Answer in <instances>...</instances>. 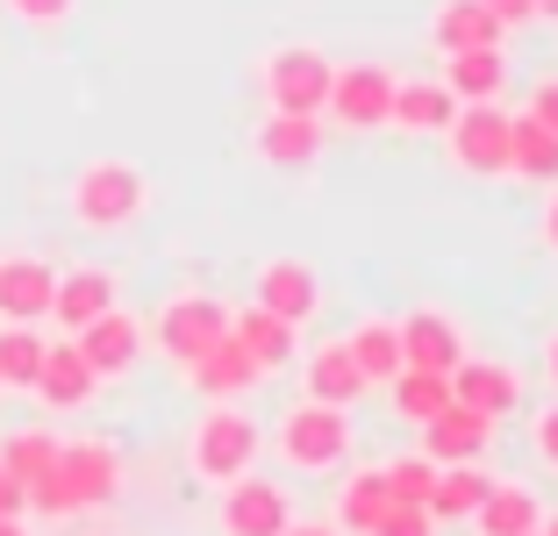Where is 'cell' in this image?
Returning <instances> with one entry per match:
<instances>
[{
	"label": "cell",
	"mask_w": 558,
	"mask_h": 536,
	"mask_svg": "<svg viewBox=\"0 0 558 536\" xmlns=\"http://www.w3.org/2000/svg\"><path fill=\"white\" fill-rule=\"evenodd\" d=\"M301 387H308V401H323V407H351V401L365 393V373L351 365V351H344V343H323V351L308 357Z\"/></svg>",
	"instance_id": "22"
},
{
	"label": "cell",
	"mask_w": 558,
	"mask_h": 536,
	"mask_svg": "<svg viewBox=\"0 0 558 536\" xmlns=\"http://www.w3.org/2000/svg\"><path fill=\"white\" fill-rule=\"evenodd\" d=\"M530 114H537L544 130H558V80H537V94H530Z\"/></svg>",
	"instance_id": "38"
},
{
	"label": "cell",
	"mask_w": 558,
	"mask_h": 536,
	"mask_svg": "<svg viewBox=\"0 0 558 536\" xmlns=\"http://www.w3.org/2000/svg\"><path fill=\"white\" fill-rule=\"evenodd\" d=\"M100 387V373L80 357V343H44V365H36V393L44 407H86Z\"/></svg>",
	"instance_id": "14"
},
{
	"label": "cell",
	"mask_w": 558,
	"mask_h": 536,
	"mask_svg": "<svg viewBox=\"0 0 558 536\" xmlns=\"http://www.w3.org/2000/svg\"><path fill=\"white\" fill-rule=\"evenodd\" d=\"M429 487H437V465H429V458H401V465H387V494H395V501L429 508Z\"/></svg>",
	"instance_id": "33"
},
{
	"label": "cell",
	"mask_w": 558,
	"mask_h": 536,
	"mask_svg": "<svg viewBox=\"0 0 558 536\" xmlns=\"http://www.w3.org/2000/svg\"><path fill=\"white\" fill-rule=\"evenodd\" d=\"M22 508H29V487H22L15 472L0 465V522H15V515H22Z\"/></svg>",
	"instance_id": "37"
},
{
	"label": "cell",
	"mask_w": 558,
	"mask_h": 536,
	"mask_svg": "<svg viewBox=\"0 0 558 536\" xmlns=\"http://www.w3.org/2000/svg\"><path fill=\"white\" fill-rule=\"evenodd\" d=\"M315 301H323V287H315V272H308L301 258H272V265L258 272V308L287 315V322H308Z\"/></svg>",
	"instance_id": "17"
},
{
	"label": "cell",
	"mask_w": 558,
	"mask_h": 536,
	"mask_svg": "<svg viewBox=\"0 0 558 536\" xmlns=\"http://www.w3.org/2000/svg\"><path fill=\"white\" fill-rule=\"evenodd\" d=\"M36 365H44V337L29 322L0 329V387H36Z\"/></svg>",
	"instance_id": "32"
},
{
	"label": "cell",
	"mask_w": 558,
	"mask_h": 536,
	"mask_svg": "<svg viewBox=\"0 0 558 536\" xmlns=\"http://www.w3.org/2000/svg\"><path fill=\"white\" fill-rule=\"evenodd\" d=\"M351 451V423H344V407H323V401H301L287 423H279V458L294 472H329V465H344Z\"/></svg>",
	"instance_id": "3"
},
{
	"label": "cell",
	"mask_w": 558,
	"mask_h": 536,
	"mask_svg": "<svg viewBox=\"0 0 558 536\" xmlns=\"http://www.w3.org/2000/svg\"><path fill=\"white\" fill-rule=\"evenodd\" d=\"M451 401H465L473 415H487V423H501V415L523 401V379H515L509 365H487V357H459V365H451Z\"/></svg>",
	"instance_id": "11"
},
{
	"label": "cell",
	"mask_w": 558,
	"mask_h": 536,
	"mask_svg": "<svg viewBox=\"0 0 558 536\" xmlns=\"http://www.w3.org/2000/svg\"><path fill=\"white\" fill-rule=\"evenodd\" d=\"M287 522L294 515H287V494H279L272 479H251V472L230 479V501H222V529L230 536H279Z\"/></svg>",
	"instance_id": "12"
},
{
	"label": "cell",
	"mask_w": 558,
	"mask_h": 536,
	"mask_svg": "<svg viewBox=\"0 0 558 536\" xmlns=\"http://www.w3.org/2000/svg\"><path fill=\"white\" fill-rule=\"evenodd\" d=\"M258 150L265 165H279V172H294V165H315L323 158V114H279L258 130Z\"/></svg>",
	"instance_id": "18"
},
{
	"label": "cell",
	"mask_w": 558,
	"mask_h": 536,
	"mask_svg": "<svg viewBox=\"0 0 558 536\" xmlns=\"http://www.w3.org/2000/svg\"><path fill=\"white\" fill-rule=\"evenodd\" d=\"M487 437H494L487 415H473L465 401H444L437 415L423 423V458H429V465H473V458L487 451Z\"/></svg>",
	"instance_id": "9"
},
{
	"label": "cell",
	"mask_w": 558,
	"mask_h": 536,
	"mask_svg": "<svg viewBox=\"0 0 558 536\" xmlns=\"http://www.w3.org/2000/svg\"><path fill=\"white\" fill-rule=\"evenodd\" d=\"M480 501H487V472L451 465V472H437V487H429V522H473Z\"/></svg>",
	"instance_id": "28"
},
{
	"label": "cell",
	"mask_w": 558,
	"mask_h": 536,
	"mask_svg": "<svg viewBox=\"0 0 558 536\" xmlns=\"http://www.w3.org/2000/svg\"><path fill=\"white\" fill-rule=\"evenodd\" d=\"M387 508H395V494H387V472H351V479H344V494H337V529L373 536Z\"/></svg>",
	"instance_id": "24"
},
{
	"label": "cell",
	"mask_w": 558,
	"mask_h": 536,
	"mask_svg": "<svg viewBox=\"0 0 558 536\" xmlns=\"http://www.w3.org/2000/svg\"><path fill=\"white\" fill-rule=\"evenodd\" d=\"M72 215L86 229H122L144 215V172L122 158H94L80 179H72Z\"/></svg>",
	"instance_id": "2"
},
{
	"label": "cell",
	"mask_w": 558,
	"mask_h": 536,
	"mask_svg": "<svg viewBox=\"0 0 558 536\" xmlns=\"http://www.w3.org/2000/svg\"><path fill=\"white\" fill-rule=\"evenodd\" d=\"M329 72H337V65H329L323 50L287 44V50H272V58H265V100H272L279 114H323Z\"/></svg>",
	"instance_id": "5"
},
{
	"label": "cell",
	"mask_w": 558,
	"mask_h": 536,
	"mask_svg": "<svg viewBox=\"0 0 558 536\" xmlns=\"http://www.w3.org/2000/svg\"><path fill=\"white\" fill-rule=\"evenodd\" d=\"M279 536H337V529H329V522H287Z\"/></svg>",
	"instance_id": "40"
},
{
	"label": "cell",
	"mask_w": 558,
	"mask_h": 536,
	"mask_svg": "<svg viewBox=\"0 0 558 536\" xmlns=\"http://www.w3.org/2000/svg\"><path fill=\"white\" fill-rule=\"evenodd\" d=\"M72 343H80V357L94 365L100 379H116V373H130L136 351H144V322L122 315V308H108V315H94L86 329H72Z\"/></svg>",
	"instance_id": "10"
},
{
	"label": "cell",
	"mask_w": 558,
	"mask_h": 536,
	"mask_svg": "<svg viewBox=\"0 0 558 536\" xmlns=\"http://www.w3.org/2000/svg\"><path fill=\"white\" fill-rule=\"evenodd\" d=\"M8 15H22V22H65L72 0H8Z\"/></svg>",
	"instance_id": "36"
},
{
	"label": "cell",
	"mask_w": 558,
	"mask_h": 536,
	"mask_svg": "<svg viewBox=\"0 0 558 536\" xmlns=\"http://www.w3.org/2000/svg\"><path fill=\"white\" fill-rule=\"evenodd\" d=\"M0 536H29V529H22V515H15V522H0Z\"/></svg>",
	"instance_id": "43"
},
{
	"label": "cell",
	"mask_w": 558,
	"mask_h": 536,
	"mask_svg": "<svg viewBox=\"0 0 558 536\" xmlns=\"http://www.w3.org/2000/svg\"><path fill=\"white\" fill-rule=\"evenodd\" d=\"M480 536H530L537 529V501H530L523 487H487V501L473 508Z\"/></svg>",
	"instance_id": "29"
},
{
	"label": "cell",
	"mask_w": 558,
	"mask_h": 536,
	"mask_svg": "<svg viewBox=\"0 0 558 536\" xmlns=\"http://www.w3.org/2000/svg\"><path fill=\"white\" fill-rule=\"evenodd\" d=\"M544 244L558 251V200H551V215H544Z\"/></svg>",
	"instance_id": "41"
},
{
	"label": "cell",
	"mask_w": 558,
	"mask_h": 536,
	"mask_svg": "<svg viewBox=\"0 0 558 536\" xmlns=\"http://www.w3.org/2000/svg\"><path fill=\"white\" fill-rule=\"evenodd\" d=\"M251 458H258V423L236 415V407H208L194 429V472L215 479V487H230V479L251 472Z\"/></svg>",
	"instance_id": "4"
},
{
	"label": "cell",
	"mask_w": 558,
	"mask_h": 536,
	"mask_svg": "<svg viewBox=\"0 0 558 536\" xmlns=\"http://www.w3.org/2000/svg\"><path fill=\"white\" fill-rule=\"evenodd\" d=\"M122 494V458L108 443H58V465L29 487L36 515H80V508H108Z\"/></svg>",
	"instance_id": "1"
},
{
	"label": "cell",
	"mask_w": 558,
	"mask_h": 536,
	"mask_svg": "<svg viewBox=\"0 0 558 536\" xmlns=\"http://www.w3.org/2000/svg\"><path fill=\"white\" fill-rule=\"evenodd\" d=\"M444 44V58L451 50H487V44H501V22L480 8V0H444L437 8V29H429Z\"/></svg>",
	"instance_id": "25"
},
{
	"label": "cell",
	"mask_w": 558,
	"mask_h": 536,
	"mask_svg": "<svg viewBox=\"0 0 558 536\" xmlns=\"http://www.w3.org/2000/svg\"><path fill=\"white\" fill-rule=\"evenodd\" d=\"M537 15H544V22H558V0H537Z\"/></svg>",
	"instance_id": "42"
},
{
	"label": "cell",
	"mask_w": 558,
	"mask_h": 536,
	"mask_svg": "<svg viewBox=\"0 0 558 536\" xmlns=\"http://www.w3.org/2000/svg\"><path fill=\"white\" fill-rule=\"evenodd\" d=\"M544 536H558V522H551V529H544Z\"/></svg>",
	"instance_id": "45"
},
{
	"label": "cell",
	"mask_w": 558,
	"mask_h": 536,
	"mask_svg": "<svg viewBox=\"0 0 558 536\" xmlns=\"http://www.w3.org/2000/svg\"><path fill=\"white\" fill-rule=\"evenodd\" d=\"M501 29H523V22H537V0H480Z\"/></svg>",
	"instance_id": "35"
},
{
	"label": "cell",
	"mask_w": 558,
	"mask_h": 536,
	"mask_svg": "<svg viewBox=\"0 0 558 536\" xmlns=\"http://www.w3.org/2000/svg\"><path fill=\"white\" fill-rule=\"evenodd\" d=\"M50 293H58V272L44 258H0V315L8 322H44Z\"/></svg>",
	"instance_id": "13"
},
{
	"label": "cell",
	"mask_w": 558,
	"mask_h": 536,
	"mask_svg": "<svg viewBox=\"0 0 558 536\" xmlns=\"http://www.w3.org/2000/svg\"><path fill=\"white\" fill-rule=\"evenodd\" d=\"M509 130L515 114H501L494 100H465L459 114H451V158H459V172H509Z\"/></svg>",
	"instance_id": "6"
},
{
	"label": "cell",
	"mask_w": 558,
	"mask_h": 536,
	"mask_svg": "<svg viewBox=\"0 0 558 536\" xmlns=\"http://www.w3.org/2000/svg\"><path fill=\"white\" fill-rule=\"evenodd\" d=\"M387 108H395V72H379V65H344V72H329L323 114H337L344 130H379V122H387Z\"/></svg>",
	"instance_id": "8"
},
{
	"label": "cell",
	"mask_w": 558,
	"mask_h": 536,
	"mask_svg": "<svg viewBox=\"0 0 558 536\" xmlns=\"http://www.w3.org/2000/svg\"><path fill=\"white\" fill-rule=\"evenodd\" d=\"M551 379H558V337H551Z\"/></svg>",
	"instance_id": "44"
},
{
	"label": "cell",
	"mask_w": 558,
	"mask_h": 536,
	"mask_svg": "<svg viewBox=\"0 0 558 536\" xmlns=\"http://www.w3.org/2000/svg\"><path fill=\"white\" fill-rule=\"evenodd\" d=\"M444 86H451L459 100H501V86H509V58H501V44H487V50H451Z\"/></svg>",
	"instance_id": "23"
},
{
	"label": "cell",
	"mask_w": 558,
	"mask_h": 536,
	"mask_svg": "<svg viewBox=\"0 0 558 536\" xmlns=\"http://www.w3.org/2000/svg\"><path fill=\"white\" fill-rule=\"evenodd\" d=\"M108 308H116V279L94 272V265H86V272H65V279H58V293H50L58 329H86L94 315H108Z\"/></svg>",
	"instance_id": "20"
},
{
	"label": "cell",
	"mask_w": 558,
	"mask_h": 536,
	"mask_svg": "<svg viewBox=\"0 0 558 536\" xmlns=\"http://www.w3.org/2000/svg\"><path fill=\"white\" fill-rule=\"evenodd\" d=\"M530 536H537V529H530Z\"/></svg>",
	"instance_id": "46"
},
{
	"label": "cell",
	"mask_w": 558,
	"mask_h": 536,
	"mask_svg": "<svg viewBox=\"0 0 558 536\" xmlns=\"http://www.w3.org/2000/svg\"><path fill=\"white\" fill-rule=\"evenodd\" d=\"M387 387H395V407L409 415V423H429V415L451 401V373H415V365H401Z\"/></svg>",
	"instance_id": "30"
},
{
	"label": "cell",
	"mask_w": 558,
	"mask_h": 536,
	"mask_svg": "<svg viewBox=\"0 0 558 536\" xmlns=\"http://www.w3.org/2000/svg\"><path fill=\"white\" fill-rule=\"evenodd\" d=\"M509 172L515 179H558V130H544L537 114H515V130H509Z\"/></svg>",
	"instance_id": "27"
},
{
	"label": "cell",
	"mask_w": 558,
	"mask_h": 536,
	"mask_svg": "<svg viewBox=\"0 0 558 536\" xmlns=\"http://www.w3.org/2000/svg\"><path fill=\"white\" fill-rule=\"evenodd\" d=\"M230 337L251 351V365H258V373H279V365L294 357V322H287V315H272V308L230 315Z\"/></svg>",
	"instance_id": "19"
},
{
	"label": "cell",
	"mask_w": 558,
	"mask_h": 536,
	"mask_svg": "<svg viewBox=\"0 0 558 536\" xmlns=\"http://www.w3.org/2000/svg\"><path fill=\"white\" fill-rule=\"evenodd\" d=\"M0 465L15 472L22 487H36V479L58 465V437H50V429H15V437L0 443Z\"/></svg>",
	"instance_id": "31"
},
{
	"label": "cell",
	"mask_w": 558,
	"mask_h": 536,
	"mask_svg": "<svg viewBox=\"0 0 558 536\" xmlns=\"http://www.w3.org/2000/svg\"><path fill=\"white\" fill-rule=\"evenodd\" d=\"M215 337H230V308H222L215 293H180V301L158 308V351L172 357V365H194Z\"/></svg>",
	"instance_id": "7"
},
{
	"label": "cell",
	"mask_w": 558,
	"mask_h": 536,
	"mask_svg": "<svg viewBox=\"0 0 558 536\" xmlns=\"http://www.w3.org/2000/svg\"><path fill=\"white\" fill-rule=\"evenodd\" d=\"M344 351H351V365L365 373V387H387V379L401 373V329L395 322H359L344 337Z\"/></svg>",
	"instance_id": "26"
},
{
	"label": "cell",
	"mask_w": 558,
	"mask_h": 536,
	"mask_svg": "<svg viewBox=\"0 0 558 536\" xmlns=\"http://www.w3.org/2000/svg\"><path fill=\"white\" fill-rule=\"evenodd\" d=\"M395 329H401V365H415V373H451L465 357L459 329L444 322V315H429V308H415L409 322H395Z\"/></svg>",
	"instance_id": "15"
},
{
	"label": "cell",
	"mask_w": 558,
	"mask_h": 536,
	"mask_svg": "<svg viewBox=\"0 0 558 536\" xmlns=\"http://www.w3.org/2000/svg\"><path fill=\"white\" fill-rule=\"evenodd\" d=\"M537 451H544V458H551V465H558V407H551V415H544V423H537Z\"/></svg>",
	"instance_id": "39"
},
{
	"label": "cell",
	"mask_w": 558,
	"mask_h": 536,
	"mask_svg": "<svg viewBox=\"0 0 558 536\" xmlns=\"http://www.w3.org/2000/svg\"><path fill=\"white\" fill-rule=\"evenodd\" d=\"M186 379H194V387L208 393V401H230V393H244L251 379H265V373L251 365V351H244L236 337H215L208 351H201L194 365H186Z\"/></svg>",
	"instance_id": "16"
},
{
	"label": "cell",
	"mask_w": 558,
	"mask_h": 536,
	"mask_svg": "<svg viewBox=\"0 0 558 536\" xmlns=\"http://www.w3.org/2000/svg\"><path fill=\"white\" fill-rule=\"evenodd\" d=\"M437 522H429V508H415V501H395L387 515H379V529L373 536H429Z\"/></svg>",
	"instance_id": "34"
},
{
	"label": "cell",
	"mask_w": 558,
	"mask_h": 536,
	"mask_svg": "<svg viewBox=\"0 0 558 536\" xmlns=\"http://www.w3.org/2000/svg\"><path fill=\"white\" fill-rule=\"evenodd\" d=\"M451 114H459V94L451 86H401L395 80V108H387V122L409 136H429V130H451Z\"/></svg>",
	"instance_id": "21"
}]
</instances>
